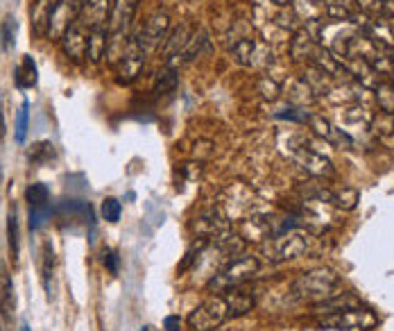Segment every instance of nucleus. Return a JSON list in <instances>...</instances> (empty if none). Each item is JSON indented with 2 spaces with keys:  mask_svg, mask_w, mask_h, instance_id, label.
Returning <instances> with one entry per match:
<instances>
[{
  "mask_svg": "<svg viewBox=\"0 0 394 331\" xmlns=\"http://www.w3.org/2000/svg\"><path fill=\"white\" fill-rule=\"evenodd\" d=\"M388 57H390V61L394 64V48H390V55H388Z\"/></svg>",
  "mask_w": 394,
  "mask_h": 331,
  "instance_id": "obj_53",
  "label": "nucleus"
},
{
  "mask_svg": "<svg viewBox=\"0 0 394 331\" xmlns=\"http://www.w3.org/2000/svg\"><path fill=\"white\" fill-rule=\"evenodd\" d=\"M311 66L320 68L324 76H328L331 80H342L347 76V71L342 66V61L338 55H333L331 50L324 48V46H317L313 57H311Z\"/></svg>",
  "mask_w": 394,
  "mask_h": 331,
  "instance_id": "obj_17",
  "label": "nucleus"
},
{
  "mask_svg": "<svg viewBox=\"0 0 394 331\" xmlns=\"http://www.w3.org/2000/svg\"><path fill=\"white\" fill-rule=\"evenodd\" d=\"M0 37H3V30H0Z\"/></svg>",
  "mask_w": 394,
  "mask_h": 331,
  "instance_id": "obj_57",
  "label": "nucleus"
},
{
  "mask_svg": "<svg viewBox=\"0 0 394 331\" xmlns=\"http://www.w3.org/2000/svg\"><path fill=\"white\" fill-rule=\"evenodd\" d=\"M390 84H392V87H394V73H392V76H390Z\"/></svg>",
  "mask_w": 394,
  "mask_h": 331,
  "instance_id": "obj_55",
  "label": "nucleus"
},
{
  "mask_svg": "<svg viewBox=\"0 0 394 331\" xmlns=\"http://www.w3.org/2000/svg\"><path fill=\"white\" fill-rule=\"evenodd\" d=\"M342 66L347 71V76H352V80H356V84H360V87H365L369 91H374L378 84L383 82L376 71L371 68V64L365 61V59H354V57H340Z\"/></svg>",
  "mask_w": 394,
  "mask_h": 331,
  "instance_id": "obj_15",
  "label": "nucleus"
},
{
  "mask_svg": "<svg viewBox=\"0 0 394 331\" xmlns=\"http://www.w3.org/2000/svg\"><path fill=\"white\" fill-rule=\"evenodd\" d=\"M275 116H277V119H283V121H294V123H309V119H311L309 112L302 109V107H294V104L277 112Z\"/></svg>",
  "mask_w": 394,
  "mask_h": 331,
  "instance_id": "obj_43",
  "label": "nucleus"
},
{
  "mask_svg": "<svg viewBox=\"0 0 394 331\" xmlns=\"http://www.w3.org/2000/svg\"><path fill=\"white\" fill-rule=\"evenodd\" d=\"M177 84H179V71H174L170 66H163L157 73L155 89H152V93H155L157 98H161V95H168V93H172L174 89H177Z\"/></svg>",
  "mask_w": 394,
  "mask_h": 331,
  "instance_id": "obj_27",
  "label": "nucleus"
},
{
  "mask_svg": "<svg viewBox=\"0 0 394 331\" xmlns=\"http://www.w3.org/2000/svg\"><path fill=\"white\" fill-rule=\"evenodd\" d=\"M193 231L204 241H211V239L217 241L229 231V220L215 205V207H209V209L197 213L195 220H193Z\"/></svg>",
  "mask_w": 394,
  "mask_h": 331,
  "instance_id": "obj_10",
  "label": "nucleus"
},
{
  "mask_svg": "<svg viewBox=\"0 0 394 331\" xmlns=\"http://www.w3.org/2000/svg\"><path fill=\"white\" fill-rule=\"evenodd\" d=\"M181 173L186 179H197L202 175V164L200 162H189V164H184L181 166Z\"/></svg>",
  "mask_w": 394,
  "mask_h": 331,
  "instance_id": "obj_50",
  "label": "nucleus"
},
{
  "mask_svg": "<svg viewBox=\"0 0 394 331\" xmlns=\"http://www.w3.org/2000/svg\"><path fill=\"white\" fill-rule=\"evenodd\" d=\"M340 293L342 279L331 268H313L309 272H302L292 282V295L309 304H322Z\"/></svg>",
  "mask_w": 394,
  "mask_h": 331,
  "instance_id": "obj_1",
  "label": "nucleus"
},
{
  "mask_svg": "<svg viewBox=\"0 0 394 331\" xmlns=\"http://www.w3.org/2000/svg\"><path fill=\"white\" fill-rule=\"evenodd\" d=\"M217 209L225 213L227 220H247L256 216V198L245 184L236 181V184H229L222 191Z\"/></svg>",
  "mask_w": 394,
  "mask_h": 331,
  "instance_id": "obj_4",
  "label": "nucleus"
},
{
  "mask_svg": "<svg viewBox=\"0 0 394 331\" xmlns=\"http://www.w3.org/2000/svg\"><path fill=\"white\" fill-rule=\"evenodd\" d=\"M275 25H279L281 30H286L288 35H294L302 25H299V16L294 12H281L275 20Z\"/></svg>",
  "mask_w": 394,
  "mask_h": 331,
  "instance_id": "obj_46",
  "label": "nucleus"
},
{
  "mask_svg": "<svg viewBox=\"0 0 394 331\" xmlns=\"http://www.w3.org/2000/svg\"><path fill=\"white\" fill-rule=\"evenodd\" d=\"M315 48H317V39L306 28H299L290 37L288 50H290V59L292 61H309L311 64V57H313Z\"/></svg>",
  "mask_w": 394,
  "mask_h": 331,
  "instance_id": "obj_18",
  "label": "nucleus"
},
{
  "mask_svg": "<svg viewBox=\"0 0 394 331\" xmlns=\"http://www.w3.org/2000/svg\"><path fill=\"white\" fill-rule=\"evenodd\" d=\"M360 202V193L354 186H342L331 193V205L340 211H354Z\"/></svg>",
  "mask_w": 394,
  "mask_h": 331,
  "instance_id": "obj_30",
  "label": "nucleus"
},
{
  "mask_svg": "<svg viewBox=\"0 0 394 331\" xmlns=\"http://www.w3.org/2000/svg\"><path fill=\"white\" fill-rule=\"evenodd\" d=\"M86 39H89V30H86L80 20L61 37V50L71 61H82L86 57Z\"/></svg>",
  "mask_w": 394,
  "mask_h": 331,
  "instance_id": "obj_16",
  "label": "nucleus"
},
{
  "mask_svg": "<svg viewBox=\"0 0 394 331\" xmlns=\"http://www.w3.org/2000/svg\"><path fill=\"white\" fill-rule=\"evenodd\" d=\"M141 0H114L112 12H109V35L118 37H129V28L134 23L136 9Z\"/></svg>",
  "mask_w": 394,
  "mask_h": 331,
  "instance_id": "obj_11",
  "label": "nucleus"
},
{
  "mask_svg": "<svg viewBox=\"0 0 394 331\" xmlns=\"http://www.w3.org/2000/svg\"><path fill=\"white\" fill-rule=\"evenodd\" d=\"M381 50L374 41H371L367 35H363V32H358L356 37H352V41H349L347 46V55L345 57H354V59H365V61H374Z\"/></svg>",
  "mask_w": 394,
  "mask_h": 331,
  "instance_id": "obj_20",
  "label": "nucleus"
},
{
  "mask_svg": "<svg viewBox=\"0 0 394 331\" xmlns=\"http://www.w3.org/2000/svg\"><path fill=\"white\" fill-rule=\"evenodd\" d=\"M145 57H148L145 48L141 46V41H138L136 35H131L129 37V46L125 50L123 59H120L116 66H114L116 82L118 84H131V82H134L141 76L143 66H145Z\"/></svg>",
  "mask_w": 394,
  "mask_h": 331,
  "instance_id": "obj_6",
  "label": "nucleus"
},
{
  "mask_svg": "<svg viewBox=\"0 0 394 331\" xmlns=\"http://www.w3.org/2000/svg\"><path fill=\"white\" fill-rule=\"evenodd\" d=\"M57 5V0H37L32 7V32L43 37L48 32V23L52 16V9Z\"/></svg>",
  "mask_w": 394,
  "mask_h": 331,
  "instance_id": "obj_23",
  "label": "nucleus"
},
{
  "mask_svg": "<svg viewBox=\"0 0 394 331\" xmlns=\"http://www.w3.org/2000/svg\"><path fill=\"white\" fill-rule=\"evenodd\" d=\"M352 9H349L345 3H326L324 5V16L328 20H338V23H342V20H352Z\"/></svg>",
  "mask_w": 394,
  "mask_h": 331,
  "instance_id": "obj_41",
  "label": "nucleus"
},
{
  "mask_svg": "<svg viewBox=\"0 0 394 331\" xmlns=\"http://www.w3.org/2000/svg\"><path fill=\"white\" fill-rule=\"evenodd\" d=\"M14 84L18 89H32L37 84V64L32 55H23L20 64L14 68Z\"/></svg>",
  "mask_w": 394,
  "mask_h": 331,
  "instance_id": "obj_25",
  "label": "nucleus"
},
{
  "mask_svg": "<svg viewBox=\"0 0 394 331\" xmlns=\"http://www.w3.org/2000/svg\"><path fill=\"white\" fill-rule=\"evenodd\" d=\"M369 127H371V132L378 134V136L394 134V116L378 112V114H374V119H371Z\"/></svg>",
  "mask_w": 394,
  "mask_h": 331,
  "instance_id": "obj_38",
  "label": "nucleus"
},
{
  "mask_svg": "<svg viewBox=\"0 0 394 331\" xmlns=\"http://www.w3.org/2000/svg\"><path fill=\"white\" fill-rule=\"evenodd\" d=\"M290 159L294 164H297L304 173H309L315 179H331L333 177V164L331 159L311 150V148L306 145H294L292 150L288 152Z\"/></svg>",
  "mask_w": 394,
  "mask_h": 331,
  "instance_id": "obj_8",
  "label": "nucleus"
},
{
  "mask_svg": "<svg viewBox=\"0 0 394 331\" xmlns=\"http://www.w3.org/2000/svg\"><path fill=\"white\" fill-rule=\"evenodd\" d=\"M376 325H378V315L365 306H352V308H345V311L326 313L317 320V327L331 329V331H369Z\"/></svg>",
  "mask_w": 394,
  "mask_h": 331,
  "instance_id": "obj_3",
  "label": "nucleus"
},
{
  "mask_svg": "<svg viewBox=\"0 0 394 331\" xmlns=\"http://www.w3.org/2000/svg\"><path fill=\"white\" fill-rule=\"evenodd\" d=\"M7 245H9V254L16 261L18 256V220H16V211L7 213Z\"/></svg>",
  "mask_w": 394,
  "mask_h": 331,
  "instance_id": "obj_36",
  "label": "nucleus"
},
{
  "mask_svg": "<svg viewBox=\"0 0 394 331\" xmlns=\"http://www.w3.org/2000/svg\"><path fill=\"white\" fill-rule=\"evenodd\" d=\"M272 3L279 5V7H288V5H292V3H294V0H272Z\"/></svg>",
  "mask_w": 394,
  "mask_h": 331,
  "instance_id": "obj_52",
  "label": "nucleus"
},
{
  "mask_svg": "<svg viewBox=\"0 0 394 331\" xmlns=\"http://www.w3.org/2000/svg\"><path fill=\"white\" fill-rule=\"evenodd\" d=\"M225 302H227V308H229V315L232 318H240L249 313L251 308H254L256 300L254 295H251L249 291H243V288H232V291H227L225 295Z\"/></svg>",
  "mask_w": 394,
  "mask_h": 331,
  "instance_id": "obj_21",
  "label": "nucleus"
},
{
  "mask_svg": "<svg viewBox=\"0 0 394 331\" xmlns=\"http://www.w3.org/2000/svg\"><path fill=\"white\" fill-rule=\"evenodd\" d=\"M52 272H54V250L50 243H46L41 254V282L48 297H52Z\"/></svg>",
  "mask_w": 394,
  "mask_h": 331,
  "instance_id": "obj_31",
  "label": "nucleus"
},
{
  "mask_svg": "<svg viewBox=\"0 0 394 331\" xmlns=\"http://www.w3.org/2000/svg\"><path fill=\"white\" fill-rule=\"evenodd\" d=\"M16 311V295H14V284L12 277H5L3 288H0V315L5 323H12Z\"/></svg>",
  "mask_w": 394,
  "mask_h": 331,
  "instance_id": "obj_28",
  "label": "nucleus"
},
{
  "mask_svg": "<svg viewBox=\"0 0 394 331\" xmlns=\"http://www.w3.org/2000/svg\"><path fill=\"white\" fill-rule=\"evenodd\" d=\"M374 102L378 107V112L394 116V87L390 82H381L374 89Z\"/></svg>",
  "mask_w": 394,
  "mask_h": 331,
  "instance_id": "obj_32",
  "label": "nucleus"
},
{
  "mask_svg": "<svg viewBox=\"0 0 394 331\" xmlns=\"http://www.w3.org/2000/svg\"><path fill=\"white\" fill-rule=\"evenodd\" d=\"M25 200L30 202V207H43L50 202V191L43 181H37L25 191Z\"/></svg>",
  "mask_w": 394,
  "mask_h": 331,
  "instance_id": "obj_35",
  "label": "nucleus"
},
{
  "mask_svg": "<svg viewBox=\"0 0 394 331\" xmlns=\"http://www.w3.org/2000/svg\"><path fill=\"white\" fill-rule=\"evenodd\" d=\"M304 80L309 82V87L315 91V95H326L328 91L333 89V87H331V78L324 76V73H322L320 68H315V66L309 68V73L304 76Z\"/></svg>",
  "mask_w": 394,
  "mask_h": 331,
  "instance_id": "obj_33",
  "label": "nucleus"
},
{
  "mask_svg": "<svg viewBox=\"0 0 394 331\" xmlns=\"http://www.w3.org/2000/svg\"><path fill=\"white\" fill-rule=\"evenodd\" d=\"M107 41H109V30L107 28L89 30V39H86V57H89L93 64H100L105 59Z\"/></svg>",
  "mask_w": 394,
  "mask_h": 331,
  "instance_id": "obj_22",
  "label": "nucleus"
},
{
  "mask_svg": "<svg viewBox=\"0 0 394 331\" xmlns=\"http://www.w3.org/2000/svg\"><path fill=\"white\" fill-rule=\"evenodd\" d=\"M28 123H30V104L28 100H23V104H20V109L16 112V130H14V136L18 143L25 141L28 136Z\"/></svg>",
  "mask_w": 394,
  "mask_h": 331,
  "instance_id": "obj_40",
  "label": "nucleus"
},
{
  "mask_svg": "<svg viewBox=\"0 0 394 331\" xmlns=\"http://www.w3.org/2000/svg\"><path fill=\"white\" fill-rule=\"evenodd\" d=\"M112 3L114 0H84L78 20L86 30L107 28L109 25V12H112Z\"/></svg>",
  "mask_w": 394,
  "mask_h": 331,
  "instance_id": "obj_14",
  "label": "nucleus"
},
{
  "mask_svg": "<svg viewBox=\"0 0 394 331\" xmlns=\"http://www.w3.org/2000/svg\"><path fill=\"white\" fill-rule=\"evenodd\" d=\"M358 32L360 30L349 23V20H342V23H338V20H326V23H322L320 37L317 39H320V46L328 48L333 55L345 57L349 41H352V37H356Z\"/></svg>",
  "mask_w": 394,
  "mask_h": 331,
  "instance_id": "obj_7",
  "label": "nucleus"
},
{
  "mask_svg": "<svg viewBox=\"0 0 394 331\" xmlns=\"http://www.w3.org/2000/svg\"><path fill=\"white\" fill-rule=\"evenodd\" d=\"M256 89H258V93L263 95V100H270V102L279 100V95L283 93V91H281V84H279L277 80H272L270 76H268V78H258Z\"/></svg>",
  "mask_w": 394,
  "mask_h": 331,
  "instance_id": "obj_37",
  "label": "nucleus"
},
{
  "mask_svg": "<svg viewBox=\"0 0 394 331\" xmlns=\"http://www.w3.org/2000/svg\"><path fill=\"white\" fill-rule=\"evenodd\" d=\"M163 329L166 331H179L181 329V318L179 315H168L163 320Z\"/></svg>",
  "mask_w": 394,
  "mask_h": 331,
  "instance_id": "obj_51",
  "label": "nucleus"
},
{
  "mask_svg": "<svg viewBox=\"0 0 394 331\" xmlns=\"http://www.w3.org/2000/svg\"><path fill=\"white\" fill-rule=\"evenodd\" d=\"M170 32V16L168 12H155L148 20L145 25L136 32V37L141 41V46L145 48V52H155L163 46V41H166Z\"/></svg>",
  "mask_w": 394,
  "mask_h": 331,
  "instance_id": "obj_9",
  "label": "nucleus"
},
{
  "mask_svg": "<svg viewBox=\"0 0 394 331\" xmlns=\"http://www.w3.org/2000/svg\"><path fill=\"white\" fill-rule=\"evenodd\" d=\"M256 44H258V41L251 39V37H243V39H238L236 44H234L232 55H234V59L240 64V66H254Z\"/></svg>",
  "mask_w": 394,
  "mask_h": 331,
  "instance_id": "obj_29",
  "label": "nucleus"
},
{
  "mask_svg": "<svg viewBox=\"0 0 394 331\" xmlns=\"http://www.w3.org/2000/svg\"><path fill=\"white\" fill-rule=\"evenodd\" d=\"M358 14H363L367 18H378L386 14V3L383 0H356Z\"/></svg>",
  "mask_w": 394,
  "mask_h": 331,
  "instance_id": "obj_39",
  "label": "nucleus"
},
{
  "mask_svg": "<svg viewBox=\"0 0 394 331\" xmlns=\"http://www.w3.org/2000/svg\"><path fill=\"white\" fill-rule=\"evenodd\" d=\"M258 265L261 263H258L256 256L240 254L238 259L229 261L215 277H211V282H209V286H206V288H209L213 295L232 291V288H238V286H243L245 282H249L251 277L258 272Z\"/></svg>",
  "mask_w": 394,
  "mask_h": 331,
  "instance_id": "obj_2",
  "label": "nucleus"
},
{
  "mask_svg": "<svg viewBox=\"0 0 394 331\" xmlns=\"http://www.w3.org/2000/svg\"><path fill=\"white\" fill-rule=\"evenodd\" d=\"M229 318V308L225 302V295H213L209 300H204L186 320L191 331H213L220 327Z\"/></svg>",
  "mask_w": 394,
  "mask_h": 331,
  "instance_id": "obj_5",
  "label": "nucleus"
},
{
  "mask_svg": "<svg viewBox=\"0 0 394 331\" xmlns=\"http://www.w3.org/2000/svg\"><path fill=\"white\" fill-rule=\"evenodd\" d=\"M102 261H105V268L112 272V275H118V270H120V261H118V254L114 252V250H105L102 252Z\"/></svg>",
  "mask_w": 394,
  "mask_h": 331,
  "instance_id": "obj_48",
  "label": "nucleus"
},
{
  "mask_svg": "<svg viewBox=\"0 0 394 331\" xmlns=\"http://www.w3.org/2000/svg\"><path fill=\"white\" fill-rule=\"evenodd\" d=\"M78 18L80 16L75 14V9L68 3H66V0H57V5H54V9H52V16H50L46 37L61 41V37L71 30V25L78 23Z\"/></svg>",
  "mask_w": 394,
  "mask_h": 331,
  "instance_id": "obj_13",
  "label": "nucleus"
},
{
  "mask_svg": "<svg viewBox=\"0 0 394 331\" xmlns=\"http://www.w3.org/2000/svg\"><path fill=\"white\" fill-rule=\"evenodd\" d=\"M120 213H123V205H120L116 198H107L102 202V218L107 222H118L120 220Z\"/></svg>",
  "mask_w": 394,
  "mask_h": 331,
  "instance_id": "obj_45",
  "label": "nucleus"
},
{
  "mask_svg": "<svg viewBox=\"0 0 394 331\" xmlns=\"http://www.w3.org/2000/svg\"><path fill=\"white\" fill-rule=\"evenodd\" d=\"M193 25L191 23H181L179 28H174V30H170L168 32V37H166V41H163V46H161V55H163V59H172V57H177L179 52L184 50V46L189 44V39H191V35H193Z\"/></svg>",
  "mask_w": 394,
  "mask_h": 331,
  "instance_id": "obj_19",
  "label": "nucleus"
},
{
  "mask_svg": "<svg viewBox=\"0 0 394 331\" xmlns=\"http://www.w3.org/2000/svg\"><path fill=\"white\" fill-rule=\"evenodd\" d=\"M193 157L197 162H206V159L213 157V143L206 141V138H200V141L193 143Z\"/></svg>",
  "mask_w": 394,
  "mask_h": 331,
  "instance_id": "obj_47",
  "label": "nucleus"
},
{
  "mask_svg": "<svg viewBox=\"0 0 394 331\" xmlns=\"http://www.w3.org/2000/svg\"><path fill=\"white\" fill-rule=\"evenodd\" d=\"M286 95H288V100H290V104H294V107H304L306 104H313L315 102V91L309 87V82H306L304 78H297V80H290V84L286 87Z\"/></svg>",
  "mask_w": 394,
  "mask_h": 331,
  "instance_id": "obj_24",
  "label": "nucleus"
},
{
  "mask_svg": "<svg viewBox=\"0 0 394 331\" xmlns=\"http://www.w3.org/2000/svg\"><path fill=\"white\" fill-rule=\"evenodd\" d=\"M352 306H360V302L356 300L354 295L340 293V295H335V297H331V300H326L322 304H315V313L317 315H326V313L345 311V308H352Z\"/></svg>",
  "mask_w": 394,
  "mask_h": 331,
  "instance_id": "obj_26",
  "label": "nucleus"
},
{
  "mask_svg": "<svg viewBox=\"0 0 394 331\" xmlns=\"http://www.w3.org/2000/svg\"><path fill=\"white\" fill-rule=\"evenodd\" d=\"M20 331H30V327H28V323H23V325H20Z\"/></svg>",
  "mask_w": 394,
  "mask_h": 331,
  "instance_id": "obj_54",
  "label": "nucleus"
},
{
  "mask_svg": "<svg viewBox=\"0 0 394 331\" xmlns=\"http://www.w3.org/2000/svg\"><path fill=\"white\" fill-rule=\"evenodd\" d=\"M52 216V209L50 205H43V207H32L30 209V229L35 231L41 225H46V220Z\"/></svg>",
  "mask_w": 394,
  "mask_h": 331,
  "instance_id": "obj_42",
  "label": "nucleus"
},
{
  "mask_svg": "<svg viewBox=\"0 0 394 331\" xmlns=\"http://www.w3.org/2000/svg\"><path fill=\"white\" fill-rule=\"evenodd\" d=\"M275 254H277V261H290V259H297V256L306 254L311 248V236L309 234H304L299 229H290L286 234H281V236H275Z\"/></svg>",
  "mask_w": 394,
  "mask_h": 331,
  "instance_id": "obj_12",
  "label": "nucleus"
},
{
  "mask_svg": "<svg viewBox=\"0 0 394 331\" xmlns=\"http://www.w3.org/2000/svg\"><path fill=\"white\" fill-rule=\"evenodd\" d=\"M0 179H3V170H0Z\"/></svg>",
  "mask_w": 394,
  "mask_h": 331,
  "instance_id": "obj_56",
  "label": "nucleus"
},
{
  "mask_svg": "<svg viewBox=\"0 0 394 331\" xmlns=\"http://www.w3.org/2000/svg\"><path fill=\"white\" fill-rule=\"evenodd\" d=\"M54 155V145L50 141H41L37 145H32V150H30V159L35 164H43V162H48V159Z\"/></svg>",
  "mask_w": 394,
  "mask_h": 331,
  "instance_id": "obj_44",
  "label": "nucleus"
},
{
  "mask_svg": "<svg viewBox=\"0 0 394 331\" xmlns=\"http://www.w3.org/2000/svg\"><path fill=\"white\" fill-rule=\"evenodd\" d=\"M371 119H374V112H369L367 107L360 104V102L349 104L345 109V121L352 123V125H367L369 127Z\"/></svg>",
  "mask_w": 394,
  "mask_h": 331,
  "instance_id": "obj_34",
  "label": "nucleus"
},
{
  "mask_svg": "<svg viewBox=\"0 0 394 331\" xmlns=\"http://www.w3.org/2000/svg\"><path fill=\"white\" fill-rule=\"evenodd\" d=\"M14 28H16L14 16H7L5 23H3V39H5V46H7V48L14 46Z\"/></svg>",
  "mask_w": 394,
  "mask_h": 331,
  "instance_id": "obj_49",
  "label": "nucleus"
}]
</instances>
